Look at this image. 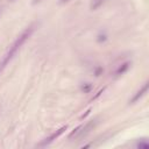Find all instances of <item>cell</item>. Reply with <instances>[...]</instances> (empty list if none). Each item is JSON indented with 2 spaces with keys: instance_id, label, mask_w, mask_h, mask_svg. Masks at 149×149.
<instances>
[{
  "instance_id": "obj_1",
  "label": "cell",
  "mask_w": 149,
  "mask_h": 149,
  "mask_svg": "<svg viewBox=\"0 0 149 149\" xmlns=\"http://www.w3.org/2000/svg\"><path fill=\"white\" fill-rule=\"evenodd\" d=\"M36 24L33 23L30 26H28L24 30L21 31V34L15 38V41L9 45L8 50L5 52V55L2 56V58L0 59V73L5 70V68L10 63V61L16 56V54L19 52V50L22 48V45L28 41V38L33 35L34 30H35Z\"/></svg>"
},
{
  "instance_id": "obj_2",
  "label": "cell",
  "mask_w": 149,
  "mask_h": 149,
  "mask_svg": "<svg viewBox=\"0 0 149 149\" xmlns=\"http://www.w3.org/2000/svg\"><path fill=\"white\" fill-rule=\"evenodd\" d=\"M97 125V121H88L86 123H83L80 126H78L70 135H69V139L70 140H73V139H81L83 136H86L92 129L93 127Z\"/></svg>"
},
{
  "instance_id": "obj_3",
  "label": "cell",
  "mask_w": 149,
  "mask_h": 149,
  "mask_svg": "<svg viewBox=\"0 0 149 149\" xmlns=\"http://www.w3.org/2000/svg\"><path fill=\"white\" fill-rule=\"evenodd\" d=\"M66 128H68L66 126L61 127L59 129H57L56 132H54L51 135H49L48 137H45V139H44V140L41 142V144H40V146H41V147H44V146H48V144L52 143V142H54L56 139H58V137H59V136H61V135H62V134H63V133L66 130Z\"/></svg>"
},
{
  "instance_id": "obj_4",
  "label": "cell",
  "mask_w": 149,
  "mask_h": 149,
  "mask_svg": "<svg viewBox=\"0 0 149 149\" xmlns=\"http://www.w3.org/2000/svg\"><path fill=\"white\" fill-rule=\"evenodd\" d=\"M147 91H148V81H146L144 84H143V86L133 95V98L129 100V104H134V102H136V101H139L146 93H147Z\"/></svg>"
},
{
  "instance_id": "obj_5",
  "label": "cell",
  "mask_w": 149,
  "mask_h": 149,
  "mask_svg": "<svg viewBox=\"0 0 149 149\" xmlns=\"http://www.w3.org/2000/svg\"><path fill=\"white\" fill-rule=\"evenodd\" d=\"M129 66H130V63H129V62H125V63H122V64H120V65L116 66V69L114 70L113 74H114L115 77L121 76V74H123V73H126V72L128 71Z\"/></svg>"
},
{
  "instance_id": "obj_6",
  "label": "cell",
  "mask_w": 149,
  "mask_h": 149,
  "mask_svg": "<svg viewBox=\"0 0 149 149\" xmlns=\"http://www.w3.org/2000/svg\"><path fill=\"white\" fill-rule=\"evenodd\" d=\"M105 1H106V0H91V3H90L91 10H97V9H99V8L104 5Z\"/></svg>"
},
{
  "instance_id": "obj_7",
  "label": "cell",
  "mask_w": 149,
  "mask_h": 149,
  "mask_svg": "<svg viewBox=\"0 0 149 149\" xmlns=\"http://www.w3.org/2000/svg\"><path fill=\"white\" fill-rule=\"evenodd\" d=\"M92 88H93V86H92V84H90V83H86V84L81 85V91H83L84 93H88V92H91Z\"/></svg>"
},
{
  "instance_id": "obj_8",
  "label": "cell",
  "mask_w": 149,
  "mask_h": 149,
  "mask_svg": "<svg viewBox=\"0 0 149 149\" xmlns=\"http://www.w3.org/2000/svg\"><path fill=\"white\" fill-rule=\"evenodd\" d=\"M70 0H61V3H66V2H69Z\"/></svg>"
}]
</instances>
